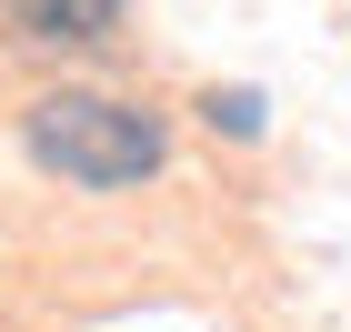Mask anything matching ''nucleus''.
I'll use <instances>...</instances> for the list:
<instances>
[{
  "instance_id": "1",
  "label": "nucleus",
  "mask_w": 351,
  "mask_h": 332,
  "mask_svg": "<svg viewBox=\"0 0 351 332\" xmlns=\"http://www.w3.org/2000/svg\"><path fill=\"white\" fill-rule=\"evenodd\" d=\"M30 162L81 181V192H121L161 171V111H131L110 91H51L30 101Z\"/></svg>"
},
{
  "instance_id": "3",
  "label": "nucleus",
  "mask_w": 351,
  "mask_h": 332,
  "mask_svg": "<svg viewBox=\"0 0 351 332\" xmlns=\"http://www.w3.org/2000/svg\"><path fill=\"white\" fill-rule=\"evenodd\" d=\"M211 131H231V141H261V91H211Z\"/></svg>"
},
{
  "instance_id": "2",
  "label": "nucleus",
  "mask_w": 351,
  "mask_h": 332,
  "mask_svg": "<svg viewBox=\"0 0 351 332\" xmlns=\"http://www.w3.org/2000/svg\"><path fill=\"white\" fill-rule=\"evenodd\" d=\"M10 41H60V51H90L121 30V0H0Z\"/></svg>"
}]
</instances>
